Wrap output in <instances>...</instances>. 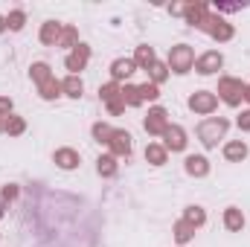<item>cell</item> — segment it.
I'll list each match as a JSON object with an SVG mask.
<instances>
[]
</instances>
